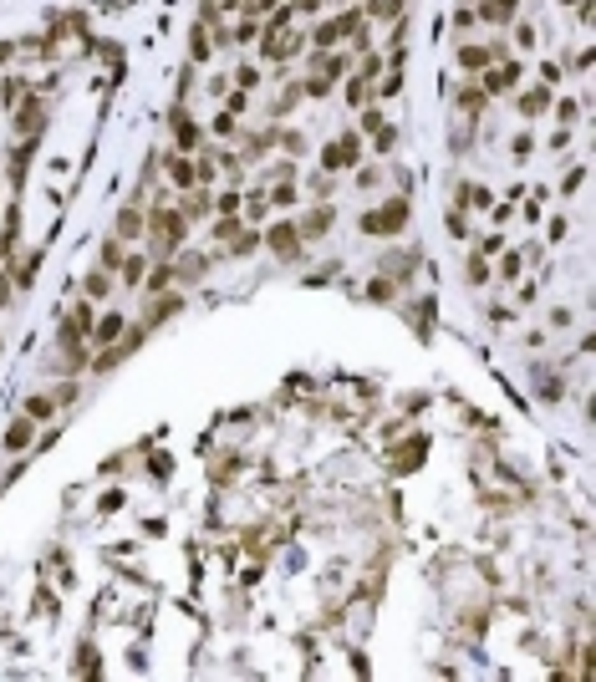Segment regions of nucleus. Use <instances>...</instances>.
<instances>
[{
	"label": "nucleus",
	"mask_w": 596,
	"mask_h": 682,
	"mask_svg": "<svg viewBox=\"0 0 596 682\" xmlns=\"http://www.w3.org/2000/svg\"><path fill=\"white\" fill-rule=\"evenodd\" d=\"M178 234H184V214L178 209H153V219H148V240H158V255L168 260L174 255V245H178Z\"/></svg>",
	"instance_id": "obj_1"
},
{
	"label": "nucleus",
	"mask_w": 596,
	"mask_h": 682,
	"mask_svg": "<svg viewBox=\"0 0 596 682\" xmlns=\"http://www.w3.org/2000/svg\"><path fill=\"white\" fill-rule=\"evenodd\" d=\"M362 158V143H357V133H342L331 143L327 153H321V168H327V174H342V168H352Z\"/></svg>",
	"instance_id": "obj_2"
},
{
	"label": "nucleus",
	"mask_w": 596,
	"mask_h": 682,
	"mask_svg": "<svg viewBox=\"0 0 596 682\" xmlns=\"http://www.w3.org/2000/svg\"><path fill=\"white\" fill-rule=\"evenodd\" d=\"M265 245H270L280 260H296V250H301V234H296V225H286V219H280V225H270Z\"/></svg>",
	"instance_id": "obj_3"
},
{
	"label": "nucleus",
	"mask_w": 596,
	"mask_h": 682,
	"mask_svg": "<svg viewBox=\"0 0 596 682\" xmlns=\"http://www.w3.org/2000/svg\"><path fill=\"white\" fill-rule=\"evenodd\" d=\"M41 123H46L41 97H25L21 107H16V133H21V138H36V133H41Z\"/></svg>",
	"instance_id": "obj_4"
},
{
	"label": "nucleus",
	"mask_w": 596,
	"mask_h": 682,
	"mask_svg": "<svg viewBox=\"0 0 596 682\" xmlns=\"http://www.w3.org/2000/svg\"><path fill=\"white\" fill-rule=\"evenodd\" d=\"M331 219H336V209H331V204H316L301 225H296V234H301V240H321V234L331 229Z\"/></svg>",
	"instance_id": "obj_5"
},
{
	"label": "nucleus",
	"mask_w": 596,
	"mask_h": 682,
	"mask_svg": "<svg viewBox=\"0 0 596 682\" xmlns=\"http://www.w3.org/2000/svg\"><path fill=\"white\" fill-rule=\"evenodd\" d=\"M209 209H214V199H209V189H204V183L184 189V204H178V214H184V219H204Z\"/></svg>",
	"instance_id": "obj_6"
},
{
	"label": "nucleus",
	"mask_w": 596,
	"mask_h": 682,
	"mask_svg": "<svg viewBox=\"0 0 596 682\" xmlns=\"http://www.w3.org/2000/svg\"><path fill=\"white\" fill-rule=\"evenodd\" d=\"M174 138H178V153H194V148H199V143H204V133H199V127H194V117H189L184 107L174 112Z\"/></svg>",
	"instance_id": "obj_7"
},
{
	"label": "nucleus",
	"mask_w": 596,
	"mask_h": 682,
	"mask_svg": "<svg viewBox=\"0 0 596 682\" xmlns=\"http://www.w3.org/2000/svg\"><path fill=\"white\" fill-rule=\"evenodd\" d=\"M515 10H520V0H484V6L474 0V16H484V21H495V25L515 21Z\"/></svg>",
	"instance_id": "obj_8"
},
{
	"label": "nucleus",
	"mask_w": 596,
	"mask_h": 682,
	"mask_svg": "<svg viewBox=\"0 0 596 682\" xmlns=\"http://www.w3.org/2000/svg\"><path fill=\"white\" fill-rule=\"evenodd\" d=\"M123 326H127V321L118 316V311H107L102 321H92V341H97V347H112V341L123 336Z\"/></svg>",
	"instance_id": "obj_9"
},
{
	"label": "nucleus",
	"mask_w": 596,
	"mask_h": 682,
	"mask_svg": "<svg viewBox=\"0 0 596 682\" xmlns=\"http://www.w3.org/2000/svg\"><path fill=\"white\" fill-rule=\"evenodd\" d=\"M403 219H408V209H403V204H387V209H378V214H367V219H362V225L382 234V229H398V225H403Z\"/></svg>",
	"instance_id": "obj_10"
},
{
	"label": "nucleus",
	"mask_w": 596,
	"mask_h": 682,
	"mask_svg": "<svg viewBox=\"0 0 596 682\" xmlns=\"http://www.w3.org/2000/svg\"><path fill=\"white\" fill-rule=\"evenodd\" d=\"M489 61H495V51H489V46H474V41L459 46V67H464V72H484Z\"/></svg>",
	"instance_id": "obj_11"
},
{
	"label": "nucleus",
	"mask_w": 596,
	"mask_h": 682,
	"mask_svg": "<svg viewBox=\"0 0 596 682\" xmlns=\"http://www.w3.org/2000/svg\"><path fill=\"white\" fill-rule=\"evenodd\" d=\"M515 82H520V67H500L484 76V97H500V92H510Z\"/></svg>",
	"instance_id": "obj_12"
},
{
	"label": "nucleus",
	"mask_w": 596,
	"mask_h": 682,
	"mask_svg": "<svg viewBox=\"0 0 596 682\" xmlns=\"http://www.w3.org/2000/svg\"><path fill=\"white\" fill-rule=\"evenodd\" d=\"M31 428H36V423H31V417H25V413H21V417H16V423H10V428H6V448H10V453H21V448H25V443H31Z\"/></svg>",
	"instance_id": "obj_13"
},
{
	"label": "nucleus",
	"mask_w": 596,
	"mask_h": 682,
	"mask_svg": "<svg viewBox=\"0 0 596 682\" xmlns=\"http://www.w3.org/2000/svg\"><path fill=\"white\" fill-rule=\"evenodd\" d=\"M168 178H174L178 189H194V163H189V153H174V158H168Z\"/></svg>",
	"instance_id": "obj_14"
},
{
	"label": "nucleus",
	"mask_w": 596,
	"mask_h": 682,
	"mask_svg": "<svg viewBox=\"0 0 596 682\" xmlns=\"http://www.w3.org/2000/svg\"><path fill=\"white\" fill-rule=\"evenodd\" d=\"M138 229H143V209H138V204H127L123 214H118V240H133Z\"/></svg>",
	"instance_id": "obj_15"
},
{
	"label": "nucleus",
	"mask_w": 596,
	"mask_h": 682,
	"mask_svg": "<svg viewBox=\"0 0 596 682\" xmlns=\"http://www.w3.org/2000/svg\"><path fill=\"white\" fill-rule=\"evenodd\" d=\"M51 413H56V397H46V392H41V397H31V402H25V417H31V423H46Z\"/></svg>",
	"instance_id": "obj_16"
},
{
	"label": "nucleus",
	"mask_w": 596,
	"mask_h": 682,
	"mask_svg": "<svg viewBox=\"0 0 596 682\" xmlns=\"http://www.w3.org/2000/svg\"><path fill=\"white\" fill-rule=\"evenodd\" d=\"M82 291L92 296V300H102V296H112V280H107V270H92V275H87V280H82Z\"/></svg>",
	"instance_id": "obj_17"
},
{
	"label": "nucleus",
	"mask_w": 596,
	"mask_h": 682,
	"mask_svg": "<svg viewBox=\"0 0 596 682\" xmlns=\"http://www.w3.org/2000/svg\"><path fill=\"white\" fill-rule=\"evenodd\" d=\"M102 270H107V275H112V270H123V240H118V234H112V240L102 245Z\"/></svg>",
	"instance_id": "obj_18"
},
{
	"label": "nucleus",
	"mask_w": 596,
	"mask_h": 682,
	"mask_svg": "<svg viewBox=\"0 0 596 682\" xmlns=\"http://www.w3.org/2000/svg\"><path fill=\"white\" fill-rule=\"evenodd\" d=\"M311 41H316L321 51H327V46H336V41H342V21H327V25H316V36H311Z\"/></svg>",
	"instance_id": "obj_19"
},
{
	"label": "nucleus",
	"mask_w": 596,
	"mask_h": 682,
	"mask_svg": "<svg viewBox=\"0 0 596 682\" xmlns=\"http://www.w3.org/2000/svg\"><path fill=\"white\" fill-rule=\"evenodd\" d=\"M240 204H245V199H240V189H229V194H219V199H214V209H219L225 219H240Z\"/></svg>",
	"instance_id": "obj_20"
},
{
	"label": "nucleus",
	"mask_w": 596,
	"mask_h": 682,
	"mask_svg": "<svg viewBox=\"0 0 596 682\" xmlns=\"http://www.w3.org/2000/svg\"><path fill=\"white\" fill-rule=\"evenodd\" d=\"M255 36H260V25H255L250 16H245V21L235 25V31H229V46H245V41H255Z\"/></svg>",
	"instance_id": "obj_21"
},
{
	"label": "nucleus",
	"mask_w": 596,
	"mask_h": 682,
	"mask_svg": "<svg viewBox=\"0 0 596 682\" xmlns=\"http://www.w3.org/2000/svg\"><path fill=\"white\" fill-rule=\"evenodd\" d=\"M367 97H372L367 76H352V82H347V102H352V107H357V102H367Z\"/></svg>",
	"instance_id": "obj_22"
},
{
	"label": "nucleus",
	"mask_w": 596,
	"mask_h": 682,
	"mask_svg": "<svg viewBox=\"0 0 596 682\" xmlns=\"http://www.w3.org/2000/svg\"><path fill=\"white\" fill-rule=\"evenodd\" d=\"M240 209H245V219H265V209H270V199H265V194H250V199H245Z\"/></svg>",
	"instance_id": "obj_23"
},
{
	"label": "nucleus",
	"mask_w": 596,
	"mask_h": 682,
	"mask_svg": "<svg viewBox=\"0 0 596 682\" xmlns=\"http://www.w3.org/2000/svg\"><path fill=\"white\" fill-rule=\"evenodd\" d=\"M255 245H260V234H255V229H240V234H235V245H229V250H235V255H250Z\"/></svg>",
	"instance_id": "obj_24"
},
{
	"label": "nucleus",
	"mask_w": 596,
	"mask_h": 682,
	"mask_svg": "<svg viewBox=\"0 0 596 682\" xmlns=\"http://www.w3.org/2000/svg\"><path fill=\"white\" fill-rule=\"evenodd\" d=\"M265 199L276 204V209H291V204H296V189H291V183H280V189H270Z\"/></svg>",
	"instance_id": "obj_25"
},
{
	"label": "nucleus",
	"mask_w": 596,
	"mask_h": 682,
	"mask_svg": "<svg viewBox=\"0 0 596 682\" xmlns=\"http://www.w3.org/2000/svg\"><path fill=\"white\" fill-rule=\"evenodd\" d=\"M204 275V260L199 255H184V265H178V280H199Z\"/></svg>",
	"instance_id": "obj_26"
},
{
	"label": "nucleus",
	"mask_w": 596,
	"mask_h": 682,
	"mask_svg": "<svg viewBox=\"0 0 596 682\" xmlns=\"http://www.w3.org/2000/svg\"><path fill=\"white\" fill-rule=\"evenodd\" d=\"M229 82H235L240 92H250V87H260V72H255V67H240L235 76H229Z\"/></svg>",
	"instance_id": "obj_27"
},
{
	"label": "nucleus",
	"mask_w": 596,
	"mask_h": 682,
	"mask_svg": "<svg viewBox=\"0 0 596 682\" xmlns=\"http://www.w3.org/2000/svg\"><path fill=\"white\" fill-rule=\"evenodd\" d=\"M235 127H240V123H235V112H229V107L214 117V133H219V138H235Z\"/></svg>",
	"instance_id": "obj_28"
},
{
	"label": "nucleus",
	"mask_w": 596,
	"mask_h": 682,
	"mask_svg": "<svg viewBox=\"0 0 596 682\" xmlns=\"http://www.w3.org/2000/svg\"><path fill=\"white\" fill-rule=\"evenodd\" d=\"M123 280H127V285H138V280H143V255L123 260Z\"/></svg>",
	"instance_id": "obj_29"
},
{
	"label": "nucleus",
	"mask_w": 596,
	"mask_h": 682,
	"mask_svg": "<svg viewBox=\"0 0 596 682\" xmlns=\"http://www.w3.org/2000/svg\"><path fill=\"white\" fill-rule=\"evenodd\" d=\"M372 16H403V0H372Z\"/></svg>",
	"instance_id": "obj_30"
},
{
	"label": "nucleus",
	"mask_w": 596,
	"mask_h": 682,
	"mask_svg": "<svg viewBox=\"0 0 596 682\" xmlns=\"http://www.w3.org/2000/svg\"><path fill=\"white\" fill-rule=\"evenodd\" d=\"M546 97H551V92H546V87H535V92H525V102H520V107H525V112H540V107H546Z\"/></svg>",
	"instance_id": "obj_31"
},
{
	"label": "nucleus",
	"mask_w": 596,
	"mask_h": 682,
	"mask_svg": "<svg viewBox=\"0 0 596 682\" xmlns=\"http://www.w3.org/2000/svg\"><path fill=\"white\" fill-rule=\"evenodd\" d=\"M469 280H474V285H484V280H489V265H484V260H479V255L469 260Z\"/></svg>",
	"instance_id": "obj_32"
},
{
	"label": "nucleus",
	"mask_w": 596,
	"mask_h": 682,
	"mask_svg": "<svg viewBox=\"0 0 596 682\" xmlns=\"http://www.w3.org/2000/svg\"><path fill=\"white\" fill-rule=\"evenodd\" d=\"M189 56H194V61H204V56H209V41H204V31H194V46H189Z\"/></svg>",
	"instance_id": "obj_33"
},
{
	"label": "nucleus",
	"mask_w": 596,
	"mask_h": 682,
	"mask_svg": "<svg viewBox=\"0 0 596 682\" xmlns=\"http://www.w3.org/2000/svg\"><path fill=\"white\" fill-rule=\"evenodd\" d=\"M398 87H403V72H393V76H387V82H378V97H393Z\"/></svg>",
	"instance_id": "obj_34"
},
{
	"label": "nucleus",
	"mask_w": 596,
	"mask_h": 682,
	"mask_svg": "<svg viewBox=\"0 0 596 682\" xmlns=\"http://www.w3.org/2000/svg\"><path fill=\"white\" fill-rule=\"evenodd\" d=\"M382 123H387V117H382V112H362V133H378V127H382Z\"/></svg>",
	"instance_id": "obj_35"
},
{
	"label": "nucleus",
	"mask_w": 596,
	"mask_h": 682,
	"mask_svg": "<svg viewBox=\"0 0 596 682\" xmlns=\"http://www.w3.org/2000/svg\"><path fill=\"white\" fill-rule=\"evenodd\" d=\"M464 107H469V112L484 107V92H479V87H464Z\"/></svg>",
	"instance_id": "obj_36"
},
{
	"label": "nucleus",
	"mask_w": 596,
	"mask_h": 682,
	"mask_svg": "<svg viewBox=\"0 0 596 682\" xmlns=\"http://www.w3.org/2000/svg\"><path fill=\"white\" fill-rule=\"evenodd\" d=\"M515 41H520V46L530 51V46H535V25H520V31H515Z\"/></svg>",
	"instance_id": "obj_37"
},
{
	"label": "nucleus",
	"mask_w": 596,
	"mask_h": 682,
	"mask_svg": "<svg viewBox=\"0 0 596 682\" xmlns=\"http://www.w3.org/2000/svg\"><path fill=\"white\" fill-rule=\"evenodd\" d=\"M245 10H250V16H260V10H276V0H245Z\"/></svg>",
	"instance_id": "obj_38"
},
{
	"label": "nucleus",
	"mask_w": 596,
	"mask_h": 682,
	"mask_svg": "<svg viewBox=\"0 0 596 682\" xmlns=\"http://www.w3.org/2000/svg\"><path fill=\"white\" fill-rule=\"evenodd\" d=\"M0 306H10V275H0Z\"/></svg>",
	"instance_id": "obj_39"
}]
</instances>
